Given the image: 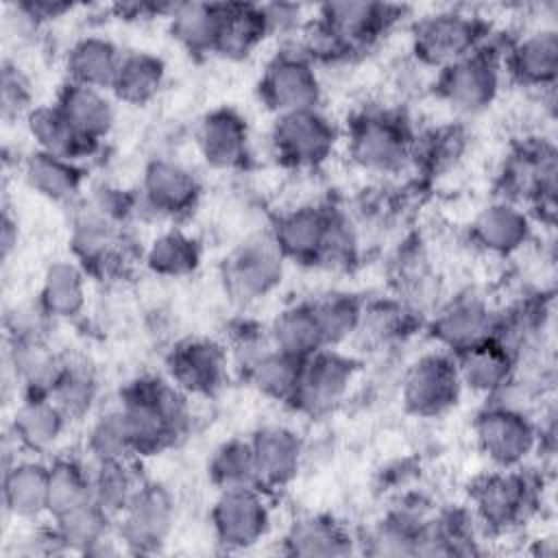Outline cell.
I'll list each match as a JSON object with an SVG mask.
<instances>
[{
  "label": "cell",
  "instance_id": "obj_1",
  "mask_svg": "<svg viewBox=\"0 0 558 558\" xmlns=\"http://www.w3.org/2000/svg\"><path fill=\"white\" fill-rule=\"evenodd\" d=\"M133 442L135 458L157 456L192 429V397L166 375H140L120 390L118 401Z\"/></svg>",
  "mask_w": 558,
  "mask_h": 558
},
{
  "label": "cell",
  "instance_id": "obj_2",
  "mask_svg": "<svg viewBox=\"0 0 558 558\" xmlns=\"http://www.w3.org/2000/svg\"><path fill=\"white\" fill-rule=\"evenodd\" d=\"M545 480L527 464L493 469L469 493V508L484 536H504L527 525L543 506Z\"/></svg>",
  "mask_w": 558,
  "mask_h": 558
},
{
  "label": "cell",
  "instance_id": "obj_3",
  "mask_svg": "<svg viewBox=\"0 0 558 558\" xmlns=\"http://www.w3.org/2000/svg\"><path fill=\"white\" fill-rule=\"evenodd\" d=\"M414 129L410 120L386 105H364L342 131L349 159L368 174L392 177L410 168Z\"/></svg>",
  "mask_w": 558,
  "mask_h": 558
},
{
  "label": "cell",
  "instance_id": "obj_4",
  "mask_svg": "<svg viewBox=\"0 0 558 558\" xmlns=\"http://www.w3.org/2000/svg\"><path fill=\"white\" fill-rule=\"evenodd\" d=\"M556 148L545 137L517 144L497 172V198L523 205L530 216L547 227L556 218Z\"/></svg>",
  "mask_w": 558,
  "mask_h": 558
},
{
  "label": "cell",
  "instance_id": "obj_5",
  "mask_svg": "<svg viewBox=\"0 0 558 558\" xmlns=\"http://www.w3.org/2000/svg\"><path fill=\"white\" fill-rule=\"evenodd\" d=\"M510 39L490 31L484 44L471 54L436 72V96L458 113H480L488 109L501 89L504 54Z\"/></svg>",
  "mask_w": 558,
  "mask_h": 558
},
{
  "label": "cell",
  "instance_id": "obj_6",
  "mask_svg": "<svg viewBox=\"0 0 558 558\" xmlns=\"http://www.w3.org/2000/svg\"><path fill=\"white\" fill-rule=\"evenodd\" d=\"M477 449L495 469L527 464L538 451V421L508 399H486L473 418Z\"/></svg>",
  "mask_w": 558,
  "mask_h": 558
},
{
  "label": "cell",
  "instance_id": "obj_7",
  "mask_svg": "<svg viewBox=\"0 0 558 558\" xmlns=\"http://www.w3.org/2000/svg\"><path fill=\"white\" fill-rule=\"evenodd\" d=\"M342 142V129L318 107L275 116L268 133L272 157L288 170L310 172L325 166Z\"/></svg>",
  "mask_w": 558,
  "mask_h": 558
},
{
  "label": "cell",
  "instance_id": "obj_8",
  "mask_svg": "<svg viewBox=\"0 0 558 558\" xmlns=\"http://www.w3.org/2000/svg\"><path fill=\"white\" fill-rule=\"evenodd\" d=\"M286 257L270 233H251L220 262V283L227 299L240 307L270 296L283 281Z\"/></svg>",
  "mask_w": 558,
  "mask_h": 558
},
{
  "label": "cell",
  "instance_id": "obj_9",
  "mask_svg": "<svg viewBox=\"0 0 558 558\" xmlns=\"http://www.w3.org/2000/svg\"><path fill=\"white\" fill-rule=\"evenodd\" d=\"M490 31V22L473 11L442 9L414 22L410 46L423 68L438 72L477 50Z\"/></svg>",
  "mask_w": 558,
  "mask_h": 558
},
{
  "label": "cell",
  "instance_id": "obj_10",
  "mask_svg": "<svg viewBox=\"0 0 558 558\" xmlns=\"http://www.w3.org/2000/svg\"><path fill=\"white\" fill-rule=\"evenodd\" d=\"M257 96L275 116L320 107L323 81L318 68L301 50L296 37L286 39L266 61L257 81Z\"/></svg>",
  "mask_w": 558,
  "mask_h": 558
},
{
  "label": "cell",
  "instance_id": "obj_11",
  "mask_svg": "<svg viewBox=\"0 0 558 558\" xmlns=\"http://www.w3.org/2000/svg\"><path fill=\"white\" fill-rule=\"evenodd\" d=\"M360 375V362L336 347H325L301 360L299 381L288 403L296 414L320 418L340 408Z\"/></svg>",
  "mask_w": 558,
  "mask_h": 558
},
{
  "label": "cell",
  "instance_id": "obj_12",
  "mask_svg": "<svg viewBox=\"0 0 558 558\" xmlns=\"http://www.w3.org/2000/svg\"><path fill=\"white\" fill-rule=\"evenodd\" d=\"M209 527L225 551H246L259 545L272 530V506L264 488L218 490Z\"/></svg>",
  "mask_w": 558,
  "mask_h": 558
},
{
  "label": "cell",
  "instance_id": "obj_13",
  "mask_svg": "<svg viewBox=\"0 0 558 558\" xmlns=\"http://www.w3.org/2000/svg\"><path fill=\"white\" fill-rule=\"evenodd\" d=\"M177 523V499L172 490L155 480H144L124 512L116 519L122 549L131 554L159 551Z\"/></svg>",
  "mask_w": 558,
  "mask_h": 558
},
{
  "label": "cell",
  "instance_id": "obj_14",
  "mask_svg": "<svg viewBox=\"0 0 558 558\" xmlns=\"http://www.w3.org/2000/svg\"><path fill=\"white\" fill-rule=\"evenodd\" d=\"M401 403L416 418H438L458 405L464 388L456 360L442 349L418 355L401 377Z\"/></svg>",
  "mask_w": 558,
  "mask_h": 558
},
{
  "label": "cell",
  "instance_id": "obj_15",
  "mask_svg": "<svg viewBox=\"0 0 558 558\" xmlns=\"http://www.w3.org/2000/svg\"><path fill=\"white\" fill-rule=\"evenodd\" d=\"M201 192V179L192 168L172 157H153L137 187V220H181L196 209Z\"/></svg>",
  "mask_w": 558,
  "mask_h": 558
},
{
  "label": "cell",
  "instance_id": "obj_16",
  "mask_svg": "<svg viewBox=\"0 0 558 558\" xmlns=\"http://www.w3.org/2000/svg\"><path fill=\"white\" fill-rule=\"evenodd\" d=\"M231 371L227 347L216 338H183L174 342L166 355V377L192 399L218 395Z\"/></svg>",
  "mask_w": 558,
  "mask_h": 558
},
{
  "label": "cell",
  "instance_id": "obj_17",
  "mask_svg": "<svg viewBox=\"0 0 558 558\" xmlns=\"http://www.w3.org/2000/svg\"><path fill=\"white\" fill-rule=\"evenodd\" d=\"M403 7L364 0L325 2L314 15L344 44L351 57L368 52L403 17Z\"/></svg>",
  "mask_w": 558,
  "mask_h": 558
},
{
  "label": "cell",
  "instance_id": "obj_18",
  "mask_svg": "<svg viewBox=\"0 0 558 558\" xmlns=\"http://www.w3.org/2000/svg\"><path fill=\"white\" fill-rule=\"evenodd\" d=\"M497 314L499 310H495L488 299L475 292H462L436 310L429 323V333L438 349L456 355L495 338Z\"/></svg>",
  "mask_w": 558,
  "mask_h": 558
},
{
  "label": "cell",
  "instance_id": "obj_19",
  "mask_svg": "<svg viewBox=\"0 0 558 558\" xmlns=\"http://www.w3.org/2000/svg\"><path fill=\"white\" fill-rule=\"evenodd\" d=\"M248 442L255 456L259 486L266 493L290 486L307 458L303 436L286 423L259 425L248 436Z\"/></svg>",
  "mask_w": 558,
  "mask_h": 558
},
{
  "label": "cell",
  "instance_id": "obj_20",
  "mask_svg": "<svg viewBox=\"0 0 558 558\" xmlns=\"http://www.w3.org/2000/svg\"><path fill=\"white\" fill-rule=\"evenodd\" d=\"M194 144L209 168L238 170L251 155L248 122L233 107L209 109L196 124Z\"/></svg>",
  "mask_w": 558,
  "mask_h": 558
},
{
  "label": "cell",
  "instance_id": "obj_21",
  "mask_svg": "<svg viewBox=\"0 0 558 558\" xmlns=\"http://www.w3.org/2000/svg\"><path fill=\"white\" fill-rule=\"evenodd\" d=\"M504 74L521 87L551 89L558 78V31L536 26L512 37L504 54Z\"/></svg>",
  "mask_w": 558,
  "mask_h": 558
},
{
  "label": "cell",
  "instance_id": "obj_22",
  "mask_svg": "<svg viewBox=\"0 0 558 558\" xmlns=\"http://www.w3.org/2000/svg\"><path fill=\"white\" fill-rule=\"evenodd\" d=\"M534 235V218L530 211L504 198H495L477 211L471 222V240L477 248L495 257L521 253Z\"/></svg>",
  "mask_w": 558,
  "mask_h": 558
},
{
  "label": "cell",
  "instance_id": "obj_23",
  "mask_svg": "<svg viewBox=\"0 0 558 558\" xmlns=\"http://www.w3.org/2000/svg\"><path fill=\"white\" fill-rule=\"evenodd\" d=\"M331 209V205L299 203L275 216L268 233L286 262L316 266Z\"/></svg>",
  "mask_w": 558,
  "mask_h": 558
},
{
  "label": "cell",
  "instance_id": "obj_24",
  "mask_svg": "<svg viewBox=\"0 0 558 558\" xmlns=\"http://www.w3.org/2000/svg\"><path fill=\"white\" fill-rule=\"evenodd\" d=\"M434 508L423 499H403L379 517L357 545L364 543V551L373 556H418L421 538L427 519Z\"/></svg>",
  "mask_w": 558,
  "mask_h": 558
},
{
  "label": "cell",
  "instance_id": "obj_25",
  "mask_svg": "<svg viewBox=\"0 0 558 558\" xmlns=\"http://www.w3.org/2000/svg\"><path fill=\"white\" fill-rule=\"evenodd\" d=\"M70 421L46 395H22L17 401L9 436L17 451L28 456H48L61 442Z\"/></svg>",
  "mask_w": 558,
  "mask_h": 558
},
{
  "label": "cell",
  "instance_id": "obj_26",
  "mask_svg": "<svg viewBox=\"0 0 558 558\" xmlns=\"http://www.w3.org/2000/svg\"><path fill=\"white\" fill-rule=\"evenodd\" d=\"M453 360L462 388L484 399H493L504 392L519 371L517 353L497 338L456 353Z\"/></svg>",
  "mask_w": 558,
  "mask_h": 558
},
{
  "label": "cell",
  "instance_id": "obj_27",
  "mask_svg": "<svg viewBox=\"0 0 558 558\" xmlns=\"http://www.w3.org/2000/svg\"><path fill=\"white\" fill-rule=\"evenodd\" d=\"M357 549V536L329 514L307 512L288 523L281 534V551L303 558H342Z\"/></svg>",
  "mask_w": 558,
  "mask_h": 558
},
{
  "label": "cell",
  "instance_id": "obj_28",
  "mask_svg": "<svg viewBox=\"0 0 558 558\" xmlns=\"http://www.w3.org/2000/svg\"><path fill=\"white\" fill-rule=\"evenodd\" d=\"M61 551L102 556L122 549L116 534V519L94 501L50 519Z\"/></svg>",
  "mask_w": 558,
  "mask_h": 558
},
{
  "label": "cell",
  "instance_id": "obj_29",
  "mask_svg": "<svg viewBox=\"0 0 558 558\" xmlns=\"http://www.w3.org/2000/svg\"><path fill=\"white\" fill-rule=\"evenodd\" d=\"M4 510L20 521L48 517V462L39 456H15L2 475Z\"/></svg>",
  "mask_w": 558,
  "mask_h": 558
},
{
  "label": "cell",
  "instance_id": "obj_30",
  "mask_svg": "<svg viewBox=\"0 0 558 558\" xmlns=\"http://www.w3.org/2000/svg\"><path fill=\"white\" fill-rule=\"evenodd\" d=\"M24 124L37 150L76 161L81 166L94 159L102 146L83 137L54 102L35 105L33 111L26 116Z\"/></svg>",
  "mask_w": 558,
  "mask_h": 558
},
{
  "label": "cell",
  "instance_id": "obj_31",
  "mask_svg": "<svg viewBox=\"0 0 558 558\" xmlns=\"http://www.w3.org/2000/svg\"><path fill=\"white\" fill-rule=\"evenodd\" d=\"M52 102L83 137L96 144H102L116 126V102L107 89L65 81Z\"/></svg>",
  "mask_w": 558,
  "mask_h": 558
},
{
  "label": "cell",
  "instance_id": "obj_32",
  "mask_svg": "<svg viewBox=\"0 0 558 558\" xmlns=\"http://www.w3.org/2000/svg\"><path fill=\"white\" fill-rule=\"evenodd\" d=\"M7 364L22 395L50 397L63 371L65 355L57 353L46 338L7 340Z\"/></svg>",
  "mask_w": 558,
  "mask_h": 558
},
{
  "label": "cell",
  "instance_id": "obj_33",
  "mask_svg": "<svg viewBox=\"0 0 558 558\" xmlns=\"http://www.w3.org/2000/svg\"><path fill=\"white\" fill-rule=\"evenodd\" d=\"M122 54L124 50H120V46L105 35H81L63 54L65 81L109 92Z\"/></svg>",
  "mask_w": 558,
  "mask_h": 558
},
{
  "label": "cell",
  "instance_id": "obj_34",
  "mask_svg": "<svg viewBox=\"0 0 558 558\" xmlns=\"http://www.w3.org/2000/svg\"><path fill=\"white\" fill-rule=\"evenodd\" d=\"M22 177L35 194L70 207L83 196L85 166L35 148L22 159Z\"/></svg>",
  "mask_w": 558,
  "mask_h": 558
},
{
  "label": "cell",
  "instance_id": "obj_35",
  "mask_svg": "<svg viewBox=\"0 0 558 558\" xmlns=\"http://www.w3.org/2000/svg\"><path fill=\"white\" fill-rule=\"evenodd\" d=\"M87 272L72 259H52L44 275L37 301L52 320H74L87 305Z\"/></svg>",
  "mask_w": 558,
  "mask_h": 558
},
{
  "label": "cell",
  "instance_id": "obj_36",
  "mask_svg": "<svg viewBox=\"0 0 558 558\" xmlns=\"http://www.w3.org/2000/svg\"><path fill=\"white\" fill-rule=\"evenodd\" d=\"M270 35L262 13V4L227 2L222 4V17H220L214 54L227 61H244Z\"/></svg>",
  "mask_w": 558,
  "mask_h": 558
},
{
  "label": "cell",
  "instance_id": "obj_37",
  "mask_svg": "<svg viewBox=\"0 0 558 558\" xmlns=\"http://www.w3.org/2000/svg\"><path fill=\"white\" fill-rule=\"evenodd\" d=\"M166 61L150 50H129L122 54V61L111 81L109 94L113 100L144 107L157 98L166 83Z\"/></svg>",
  "mask_w": 558,
  "mask_h": 558
},
{
  "label": "cell",
  "instance_id": "obj_38",
  "mask_svg": "<svg viewBox=\"0 0 558 558\" xmlns=\"http://www.w3.org/2000/svg\"><path fill=\"white\" fill-rule=\"evenodd\" d=\"M142 262L150 272L166 279L194 275L203 264V244L181 227L159 231L144 248Z\"/></svg>",
  "mask_w": 558,
  "mask_h": 558
},
{
  "label": "cell",
  "instance_id": "obj_39",
  "mask_svg": "<svg viewBox=\"0 0 558 558\" xmlns=\"http://www.w3.org/2000/svg\"><path fill=\"white\" fill-rule=\"evenodd\" d=\"M92 501V464L76 453H57L48 460V517L54 519Z\"/></svg>",
  "mask_w": 558,
  "mask_h": 558
},
{
  "label": "cell",
  "instance_id": "obj_40",
  "mask_svg": "<svg viewBox=\"0 0 558 558\" xmlns=\"http://www.w3.org/2000/svg\"><path fill=\"white\" fill-rule=\"evenodd\" d=\"M222 4L172 2L168 13L170 37L190 54H214Z\"/></svg>",
  "mask_w": 558,
  "mask_h": 558
},
{
  "label": "cell",
  "instance_id": "obj_41",
  "mask_svg": "<svg viewBox=\"0 0 558 558\" xmlns=\"http://www.w3.org/2000/svg\"><path fill=\"white\" fill-rule=\"evenodd\" d=\"M270 344L292 357L305 360L307 355L325 349L310 301H299L281 307L266 325Z\"/></svg>",
  "mask_w": 558,
  "mask_h": 558
},
{
  "label": "cell",
  "instance_id": "obj_42",
  "mask_svg": "<svg viewBox=\"0 0 558 558\" xmlns=\"http://www.w3.org/2000/svg\"><path fill=\"white\" fill-rule=\"evenodd\" d=\"M50 399L70 423L89 418L100 399V381L94 366L81 357L65 355L63 371L50 390Z\"/></svg>",
  "mask_w": 558,
  "mask_h": 558
},
{
  "label": "cell",
  "instance_id": "obj_43",
  "mask_svg": "<svg viewBox=\"0 0 558 558\" xmlns=\"http://www.w3.org/2000/svg\"><path fill=\"white\" fill-rule=\"evenodd\" d=\"M318 329L323 333L325 347L340 349L342 344L351 342L357 333L364 299L347 290H329L314 299H310Z\"/></svg>",
  "mask_w": 558,
  "mask_h": 558
},
{
  "label": "cell",
  "instance_id": "obj_44",
  "mask_svg": "<svg viewBox=\"0 0 558 558\" xmlns=\"http://www.w3.org/2000/svg\"><path fill=\"white\" fill-rule=\"evenodd\" d=\"M92 501L118 519L146 477L135 469V460H89Z\"/></svg>",
  "mask_w": 558,
  "mask_h": 558
},
{
  "label": "cell",
  "instance_id": "obj_45",
  "mask_svg": "<svg viewBox=\"0 0 558 558\" xmlns=\"http://www.w3.org/2000/svg\"><path fill=\"white\" fill-rule=\"evenodd\" d=\"M207 477L216 490L262 488L248 438H229L220 442L207 460Z\"/></svg>",
  "mask_w": 558,
  "mask_h": 558
},
{
  "label": "cell",
  "instance_id": "obj_46",
  "mask_svg": "<svg viewBox=\"0 0 558 558\" xmlns=\"http://www.w3.org/2000/svg\"><path fill=\"white\" fill-rule=\"evenodd\" d=\"M414 310L403 301L381 299L364 303L362 320L353 340L362 342L371 349H384L397 340H401L412 329Z\"/></svg>",
  "mask_w": 558,
  "mask_h": 558
},
{
  "label": "cell",
  "instance_id": "obj_47",
  "mask_svg": "<svg viewBox=\"0 0 558 558\" xmlns=\"http://www.w3.org/2000/svg\"><path fill=\"white\" fill-rule=\"evenodd\" d=\"M299 371H301L299 357H292L270 347L262 357H257L251 364V368L242 377L264 399L288 405L299 381Z\"/></svg>",
  "mask_w": 558,
  "mask_h": 558
},
{
  "label": "cell",
  "instance_id": "obj_48",
  "mask_svg": "<svg viewBox=\"0 0 558 558\" xmlns=\"http://www.w3.org/2000/svg\"><path fill=\"white\" fill-rule=\"evenodd\" d=\"M83 453L89 460H135L131 434L120 405L107 408L89 416Z\"/></svg>",
  "mask_w": 558,
  "mask_h": 558
},
{
  "label": "cell",
  "instance_id": "obj_49",
  "mask_svg": "<svg viewBox=\"0 0 558 558\" xmlns=\"http://www.w3.org/2000/svg\"><path fill=\"white\" fill-rule=\"evenodd\" d=\"M360 248H362L360 227L355 225L351 214L333 207L316 266L333 272L351 270L360 259Z\"/></svg>",
  "mask_w": 558,
  "mask_h": 558
},
{
  "label": "cell",
  "instance_id": "obj_50",
  "mask_svg": "<svg viewBox=\"0 0 558 558\" xmlns=\"http://www.w3.org/2000/svg\"><path fill=\"white\" fill-rule=\"evenodd\" d=\"M225 347H227V353H229V360H231V368L240 375H244L251 364L262 357L272 344H270V338H268V329L264 325H257L253 320H238L227 340H225Z\"/></svg>",
  "mask_w": 558,
  "mask_h": 558
},
{
  "label": "cell",
  "instance_id": "obj_51",
  "mask_svg": "<svg viewBox=\"0 0 558 558\" xmlns=\"http://www.w3.org/2000/svg\"><path fill=\"white\" fill-rule=\"evenodd\" d=\"M33 87L24 70L11 61H2L0 72V109L4 120H26V116L33 111Z\"/></svg>",
  "mask_w": 558,
  "mask_h": 558
},
{
  "label": "cell",
  "instance_id": "obj_52",
  "mask_svg": "<svg viewBox=\"0 0 558 558\" xmlns=\"http://www.w3.org/2000/svg\"><path fill=\"white\" fill-rule=\"evenodd\" d=\"M54 323L41 303L35 301H20L11 305L4 314V329L7 340H26V338H46L48 325Z\"/></svg>",
  "mask_w": 558,
  "mask_h": 558
},
{
  "label": "cell",
  "instance_id": "obj_53",
  "mask_svg": "<svg viewBox=\"0 0 558 558\" xmlns=\"http://www.w3.org/2000/svg\"><path fill=\"white\" fill-rule=\"evenodd\" d=\"M262 13L268 26L270 37H283V39H294L310 15H305V9L301 4H290V2H270L262 4Z\"/></svg>",
  "mask_w": 558,
  "mask_h": 558
},
{
  "label": "cell",
  "instance_id": "obj_54",
  "mask_svg": "<svg viewBox=\"0 0 558 558\" xmlns=\"http://www.w3.org/2000/svg\"><path fill=\"white\" fill-rule=\"evenodd\" d=\"M172 2H116L111 4L113 17L122 22H150L155 17H168Z\"/></svg>",
  "mask_w": 558,
  "mask_h": 558
},
{
  "label": "cell",
  "instance_id": "obj_55",
  "mask_svg": "<svg viewBox=\"0 0 558 558\" xmlns=\"http://www.w3.org/2000/svg\"><path fill=\"white\" fill-rule=\"evenodd\" d=\"M22 11L41 28L48 22H54L70 13L74 9L72 2H61V0H17Z\"/></svg>",
  "mask_w": 558,
  "mask_h": 558
},
{
  "label": "cell",
  "instance_id": "obj_56",
  "mask_svg": "<svg viewBox=\"0 0 558 558\" xmlns=\"http://www.w3.org/2000/svg\"><path fill=\"white\" fill-rule=\"evenodd\" d=\"M17 220L9 214V209H4L2 214V227H0V248H2V259H9V255L15 251L17 246Z\"/></svg>",
  "mask_w": 558,
  "mask_h": 558
}]
</instances>
